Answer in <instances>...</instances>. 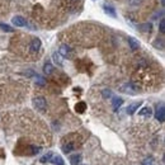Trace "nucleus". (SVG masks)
I'll return each instance as SVG.
<instances>
[{"mask_svg":"<svg viewBox=\"0 0 165 165\" xmlns=\"http://www.w3.org/2000/svg\"><path fill=\"white\" fill-rule=\"evenodd\" d=\"M81 162V155L80 154H75L70 156V164L71 165H79Z\"/></svg>","mask_w":165,"mask_h":165,"instance_id":"obj_11","label":"nucleus"},{"mask_svg":"<svg viewBox=\"0 0 165 165\" xmlns=\"http://www.w3.org/2000/svg\"><path fill=\"white\" fill-rule=\"evenodd\" d=\"M62 57H70V55H71V50H70V47L68 46V45H62L61 47H60V52H58Z\"/></svg>","mask_w":165,"mask_h":165,"instance_id":"obj_8","label":"nucleus"},{"mask_svg":"<svg viewBox=\"0 0 165 165\" xmlns=\"http://www.w3.org/2000/svg\"><path fill=\"white\" fill-rule=\"evenodd\" d=\"M85 108H86V104H85L84 102H80V103H78V104H76V107H75L76 112H79V113H83V112L85 111Z\"/></svg>","mask_w":165,"mask_h":165,"instance_id":"obj_17","label":"nucleus"},{"mask_svg":"<svg viewBox=\"0 0 165 165\" xmlns=\"http://www.w3.org/2000/svg\"><path fill=\"white\" fill-rule=\"evenodd\" d=\"M121 91H123V93H126V94H131V95H134V94H137V88L135 86V85H132L131 83H128V84H124L122 88H121Z\"/></svg>","mask_w":165,"mask_h":165,"instance_id":"obj_2","label":"nucleus"},{"mask_svg":"<svg viewBox=\"0 0 165 165\" xmlns=\"http://www.w3.org/2000/svg\"><path fill=\"white\" fill-rule=\"evenodd\" d=\"M53 60H55V62H56V63L62 65V58H61V55H60V53L55 52V53H53Z\"/></svg>","mask_w":165,"mask_h":165,"instance_id":"obj_19","label":"nucleus"},{"mask_svg":"<svg viewBox=\"0 0 165 165\" xmlns=\"http://www.w3.org/2000/svg\"><path fill=\"white\" fill-rule=\"evenodd\" d=\"M76 147V145L73 142V141H66L65 144H62V151L65 152V154H69V152H71Z\"/></svg>","mask_w":165,"mask_h":165,"instance_id":"obj_4","label":"nucleus"},{"mask_svg":"<svg viewBox=\"0 0 165 165\" xmlns=\"http://www.w3.org/2000/svg\"><path fill=\"white\" fill-rule=\"evenodd\" d=\"M161 4H162V5L165 4V0H161Z\"/></svg>","mask_w":165,"mask_h":165,"instance_id":"obj_25","label":"nucleus"},{"mask_svg":"<svg viewBox=\"0 0 165 165\" xmlns=\"http://www.w3.org/2000/svg\"><path fill=\"white\" fill-rule=\"evenodd\" d=\"M155 118L159 122H164V119H165V108H164V104H160V107H157L156 113H155Z\"/></svg>","mask_w":165,"mask_h":165,"instance_id":"obj_3","label":"nucleus"},{"mask_svg":"<svg viewBox=\"0 0 165 165\" xmlns=\"http://www.w3.org/2000/svg\"><path fill=\"white\" fill-rule=\"evenodd\" d=\"M43 71H45V74H47V75H51L52 74V71H53V66L48 62V63H46L45 65V68H43Z\"/></svg>","mask_w":165,"mask_h":165,"instance_id":"obj_16","label":"nucleus"},{"mask_svg":"<svg viewBox=\"0 0 165 165\" xmlns=\"http://www.w3.org/2000/svg\"><path fill=\"white\" fill-rule=\"evenodd\" d=\"M128 43H129L131 50H134V51L140 47V42H139L137 40H135L134 37H128Z\"/></svg>","mask_w":165,"mask_h":165,"instance_id":"obj_10","label":"nucleus"},{"mask_svg":"<svg viewBox=\"0 0 165 165\" xmlns=\"http://www.w3.org/2000/svg\"><path fill=\"white\" fill-rule=\"evenodd\" d=\"M41 48V40L40 38H33L30 42V52H38Z\"/></svg>","mask_w":165,"mask_h":165,"instance_id":"obj_6","label":"nucleus"},{"mask_svg":"<svg viewBox=\"0 0 165 165\" xmlns=\"http://www.w3.org/2000/svg\"><path fill=\"white\" fill-rule=\"evenodd\" d=\"M36 83H37L38 85L43 86V85H45V79H43L42 76H40V75H36Z\"/></svg>","mask_w":165,"mask_h":165,"instance_id":"obj_21","label":"nucleus"},{"mask_svg":"<svg viewBox=\"0 0 165 165\" xmlns=\"http://www.w3.org/2000/svg\"><path fill=\"white\" fill-rule=\"evenodd\" d=\"M50 162H52L53 165H65L63 159L60 155H53V154H52V156L50 159Z\"/></svg>","mask_w":165,"mask_h":165,"instance_id":"obj_9","label":"nucleus"},{"mask_svg":"<svg viewBox=\"0 0 165 165\" xmlns=\"http://www.w3.org/2000/svg\"><path fill=\"white\" fill-rule=\"evenodd\" d=\"M0 29H2L3 32H5V33H13L14 32V28L5 24V23H0Z\"/></svg>","mask_w":165,"mask_h":165,"instance_id":"obj_14","label":"nucleus"},{"mask_svg":"<svg viewBox=\"0 0 165 165\" xmlns=\"http://www.w3.org/2000/svg\"><path fill=\"white\" fill-rule=\"evenodd\" d=\"M151 29H152V25L150 23H145V24L140 25V30H142V32H150Z\"/></svg>","mask_w":165,"mask_h":165,"instance_id":"obj_18","label":"nucleus"},{"mask_svg":"<svg viewBox=\"0 0 165 165\" xmlns=\"http://www.w3.org/2000/svg\"><path fill=\"white\" fill-rule=\"evenodd\" d=\"M160 32L165 33V22H164V19L160 20Z\"/></svg>","mask_w":165,"mask_h":165,"instance_id":"obj_23","label":"nucleus"},{"mask_svg":"<svg viewBox=\"0 0 165 165\" xmlns=\"http://www.w3.org/2000/svg\"><path fill=\"white\" fill-rule=\"evenodd\" d=\"M51 156H52V152H47L45 156L41 157V162H47V161H50Z\"/></svg>","mask_w":165,"mask_h":165,"instance_id":"obj_20","label":"nucleus"},{"mask_svg":"<svg viewBox=\"0 0 165 165\" xmlns=\"http://www.w3.org/2000/svg\"><path fill=\"white\" fill-rule=\"evenodd\" d=\"M142 103L141 102H135V103H131L128 107H127V109H126V112H127V114H129V116H132L134 114L137 109H139V107L141 106Z\"/></svg>","mask_w":165,"mask_h":165,"instance_id":"obj_5","label":"nucleus"},{"mask_svg":"<svg viewBox=\"0 0 165 165\" xmlns=\"http://www.w3.org/2000/svg\"><path fill=\"white\" fill-rule=\"evenodd\" d=\"M112 104H113L114 111H117V109L123 104V99H122V98H114V99H113V102H112Z\"/></svg>","mask_w":165,"mask_h":165,"instance_id":"obj_15","label":"nucleus"},{"mask_svg":"<svg viewBox=\"0 0 165 165\" xmlns=\"http://www.w3.org/2000/svg\"><path fill=\"white\" fill-rule=\"evenodd\" d=\"M151 114H152V111H151L150 107H144V108L139 112V116H141V117H150Z\"/></svg>","mask_w":165,"mask_h":165,"instance_id":"obj_12","label":"nucleus"},{"mask_svg":"<svg viewBox=\"0 0 165 165\" xmlns=\"http://www.w3.org/2000/svg\"><path fill=\"white\" fill-rule=\"evenodd\" d=\"M12 23L14 25H17V27H25L27 25V20L24 18H22V17H14V18H12Z\"/></svg>","mask_w":165,"mask_h":165,"instance_id":"obj_7","label":"nucleus"},{"mask_svg":"<svg viewBox=\"0 0 165 165\" xmlns=\"http://www.w3.org/2000/svg\"><path fill=\"white\" fill-rule=\"evenodd\" d=\"M142 165H154V159L152 157H147L142 161Z\"/></svg>","mask_w":165,"mask_h":165,"instance_id":"obj_22","label":"nucleus"},{"mask_svg":"<svg viewBox=\"0 0 165 165\" xmlns=\"http://www.w3.org/2000/svg\"><path fill=\"white\" fill-rule=\"evenodd\" d=\"M103 96L104 98H111L112 96V91L111 90H103Z\"/></svg>","mask_w":165,"mask_h":165,"instance_id":"obj_24","label":"nucleus"},{"mask_svg":"<svg viewBox=\"0 0 165 165\" xmlns=\"http://www.w3.org/2000/svg\"><path fill=\"white\" fill-rule=\"evenodd\" d=\"M103 9H104V12H106L108 15H111V17H113V18L117 17L114 8H112V7H109V5H103Z\"/></svg>","mask_w":165,"mask_h":165,"instance_id":"obj_13","label":"nucleus"},{"mask_svg":"<svg viewBox=\"0 0 165 165\" xmlns=\"http://www.w3.org/2000/svg\"><path fill=\"white\" fill-rule=\"evenodd\" d=\"M33 107L37 108L38 111H45L46 107H47V103H46V99L42 98V96H36V98H33Z\"/></svg>","mask_w":165,"mask_h":165,"instance_id":"obj_1","label":"nucleus"}]
</instances>
